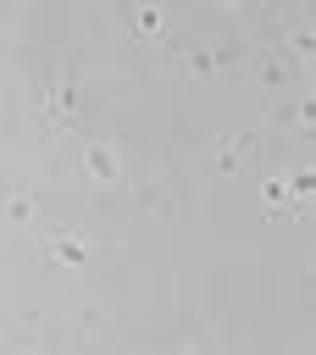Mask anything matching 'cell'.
Masks as SVG:
<instances>
[{
    "label": "cell",
    "mask_w": 316,
    "mask_h": 355,
    "mask_svg": "<svg viewBox=\"0 0 316 355\" xmlns=\"http://www.w3.org/2000/svg\"><path fill=\"white\" fill-rule=\"evenodd\" d=\"M50 250H55V261H72V266H78V261H89V244H83L78 233H55V239H50Z\"/></svg>",
    "instance_id": "obj_1"
},
{
    "label": "cell",
    "mask_w": 316,
    "mask_h": 355,
    "mask_svg": "<svg viewBox=\"0 0 316 355\" xmlns=\"http://www.w3.org/2000/svg\"><path fill=\"white\" fill-rule=\"evenodd\" d=\"M50 116H61V111H72V78H50Z\"/></svg>",
    "instance_id": "obj_2"
},
{
    "label": "cell",
    "mask_w": 316,
    "mask_h": 355,
    "mask_svg": "<svg viewBox=\"0 0 316 355\" xmlns=\"http://www.w3.org/2000/svg\"><path fill=\"white\" fill-rule=\"evenodd\" d=\"M89 172H94V178H116V161H111L105 150H89Z\"/></svg>",
    "instance_id": "obj_3"
},
{
    "label": "cell",
    "mask_w": 316,
    "mask_h": 355,
    "mask_svg": "<svg viewBox=\"0 0 316 355\" xmlns=\"http://www.w3.org/2000/svg\"><path fill=\"white\" fill-rule=\"evenodd\" d=\"M6 205H11V216H28V211H33V200L17 194V189H6Z\"/></svg>",
    "instance_id": "obj_4"
},
{
    "label": "cell",
    "mask_w": 316,
    "mask_h": 355,
    "mask_svg": "<svg viewBox=\"0 0 316 355\" xmlns=\"http://www.w3.org/2000/svg\"><path fill=\"white\" fill-rule=\"evenodd\" d=\"M139 28L144 33H161V11H139Z\"/></svg>",
    "instance_id": "obj_5"
}]
</instances>
